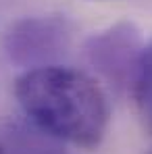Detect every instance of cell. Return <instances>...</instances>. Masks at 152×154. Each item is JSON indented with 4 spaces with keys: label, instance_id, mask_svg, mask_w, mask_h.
<instances>
[{
    "label": "cell",
    "instance_id": "cell-2",
    "mask_svg": "<svg viewBox=\"0 0 152 154\" xmlns=\"http://www.w3.org/2000/svg\"><path fill=\"white\" fill-rule=\"evenodd\" d=\"M73 23L65 15H36L15 21L4 33V52L11 63L29 69L50 67L69 50Z\"/></svg>",
    "mask_w": 152,
    "mask_h": 154
},
{
    "label": "cell",
    "instance_id": "cell-1",
    "mask_svg": "<svg viewBox=\"0 0 152 154\" xmlns=\"http://www.w3.org/2000/svg\"><path fill=\"white\" fill-rule=\"evenodd\" d=\"M15 96L29 123L60 142L94 148L106 133V96L83 71L60 65L29 69L17 79Z\"/></svg>",
    "mask_w": 152,
    "mask_h": 154
},
{
    "label": "cell",
    "instance_id": "cell-7",
    "mask_svg": "<svg viewBox=\"0 0 152 154\" xmlns=\"http://www.w3.org/2000/svg\"><path fill=\"white\" fill-rule=\"evenodd\" d=\"M148 154H152V152H148Z\"/></svg>",
    "mask_w": 152,
    "mask_h": 154
},
{
    "label": "cell",
    "instance_id": "cell-4",
    "mask_svg": "<svg viewBox=\"0 0 152 154\" xmlns=\"http://www.w3.org/2000/svg\"><path fill=\"white\" fill-rule=\"evenodd\" d=\"M4 150L8 154H73L69 152L60 140L44 133L31 123H11L4 129Z\"/></svg>",
    "mask_w": 152,
    "mask_h": 154
},
{
    "label": "cell",
    "instance_id": "cell-6",
    "mask_svg": "<svg viewBox=\"0 0 152 154\" xmlns=\"http://www.w3.org/2000/svg\"><path fill=\"white\" fill-rule=\"evenodd\" d=\"M0 154H8L6 150H4V146H2V144H0Z\"/></svg>",
    "mask_w": 152,
    "mask_h": 154
},
{
    "label": "cell",
    "instance_id": "cell-3",
    "mask_svg": "<svg viewBox=\"0 0 152 154\" xmlns=\"http://www.w3.org/2000/svg\"><path fill=\"white\" fill-rule=\"evenodd\" d=\"M144 48L140 29L131 21H119L92 33L83 44V54L110 85L123 90L133 85Z\"/></svg>",
    "mask_w": 152,
    "mask_h": 154
},
{
    "label": "cell",
    "instance_id": "cell-5",
    "mask_svg": "<svg viewBox=\"0 0 152 154\" xmlns=\"http://www.w3.org/2000/svg\"><path fill=\"white\" fill-rule=\"evenodd\" d=\"M131 90H133L135 104L140 108V115L144 117L148 127H152V40L144 48Z\"/></svg>",
    "mask_w": 152,
    "mask_h": 154
}]
</instances>
